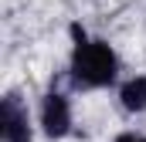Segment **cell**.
Returning <instances> with one entry per match:
<instances>
[{"label": "cell", "mask_w": 146, "mask_h": 142, "mask_svg": "<svg viewBox=\"0 0 146 142\" xmlns=\"http://www.w3.org/2000/svg\"><path fill=\"white\" fill-rule=\"evenodd\" d=\"M72 58H68V85L75 91H99L119 78V54L109 41L88 37L82 24H72Z\"/></svg>", "instance_id": "6da1fadb"}, {"label": "cell", "mask_w": 146, "mask_h": 142, "mask_svg": "<svg viewBox=\"0 0 146 142\" xmlns=\"http://www.w3.org/2000/svg\"><path fill=\"white\" fill-rule=\"evenodd\" d=\"M37 125H41V132L51 142L72 135V125H75L72 98H68L65 91H58V88L44 91V98H41V105H37Z\"/></svg>", "instance_id": "7a4b0ae2"}, {"label": "cell", "mask_w": 146, "mask_h": 142, "mask_svg": "<svg viewBox=\"0 0 146 142\" xmlns=\"http://www.w3.org/2000/svg\"><path fill=\"white\" fill-rule=\"evenodd\" d=\"M0 135H3V142H34L31 112L17 91H7L0 102Z\"/></svg>", "instance_id": "3957f363"}, {"label": "cell", "mask_w": 146, "mask_h": 142, "mask_svg": "<svg viewBox=\"0 0 146 142\" xmlns=\"http://www.w3.org/2000/svg\"><path fill=\"white\" fill-rule=\"evenodd\" d=\"M119 105L129 115H143L146 112V74H133L119 85Z\"/></svg>", "instance_id": "277c9868"}, {"label": "cell", "mask_w": 146, "mask_h": 142, "mask_svg": "<svg viewBox=\"0 0 146 142\" xmlns=\"http://www.w3.org/2000/svg\"><path fill=\"white\" fill-rule=\"evenodd\" d=\"M112 142H146V135L143 132H119Z\"/></svg>", "instance_id": "5b68a950"}]
</instances>
